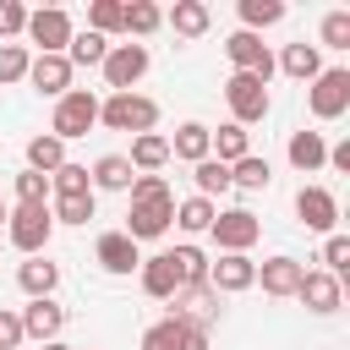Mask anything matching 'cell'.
<instances>
[{
  "mask_svg": "<svg viewBox=\"0 0 350 350\" xmlns=\"http://www.w3.org/2000/svg\"><path fill=\"white\" fill-rule=\"evenodd\" d=\"M126 197H131V208H126V235H131L137 246L170 235V224H175V191H170L164 175H137Z\"/></svg>",
  "mask_w": 350,
  "mask_h": 350,
  "instance_id": "obj_1",
  "label": "cell"
},
{
  "mask_svg": "<svg viewBox=\"0 0 350 350\" xmlns=\"http://www.w3.org/2000/svg\"><path fill=\"white\" fill-rule=\"evenodd\" d=\"M5 235H11V246H16V252L38 257V252L49 246V235H55L49 202H16V208H5Z\"/></svg>",
  "mask_w": 350,
  "mask_h": 350,
  "instance_id": "obj_2",
  "label": "cell"
},
{
  "mask_svg": "<svg viewBox=\"0 0 350 350\" xmlns=\"http://www.w3.org/2000/svg\"><path fill=\"white\" fill-rule=\"evenodd\" d=\"M93 126H98V98H93L88 88H71V93H60V98H55L49 137H60V142H77V137H88Z\"/></svg>",
  "mask_w": 350,
  "mask_h": 350,
  "instance_id": "obj_3",
  "label": "cell"
},
{
  "mask_svg": "<svg viewBox=\"0 0 350 350\" xmlns=\"http://www.w3.org/2000/svg\"><path fill=\"white\" fill-rule=\"evenodd\" d=\"M98 126H109V131H153L159 126V104L153 98H142V93H109L104 104H98Z\"/></svg>",
  "mask_w": 350,
  "mask_h": 350,
  "instance_id": "obj_4",
  "label": "cell"
},
{
  "mask_svg": "<svg viewBox=\"0 0 350 350\" xmlns=\"http://www.w3.org/2000/svg\"><path fill=\"white\" fill-rule=\"evenodd\" d=\"M306 104H312L317 120H339L350 109V71L345 66H323L312 77V88H306Z\"/></svg>",
  "mask_w": 350,
  "mask_h": 350,
  "instance_id": "obj_5",
  "label": "cell"
},
{
  "mask_svg": "<svg viewBox=\"0 0 350 350\" xmlns=\"http://www.w3.org/2000/svg\"><path fill=\"white\" fill-rule=\"evenodd\" d=\"M208 235H213L219 252H252L257 235H262V219H257L252 208H219L213 224H208Z\"/></svg>",
  "mask_w": 350,
  "mask_h": 350,
  "instance_id": "obj_6",
  "label": "cell"
},
{
  "mask_svg": "<svg viewBox=\"0 0 350 350\" xmlns=\"http://www.w3.org/2000/svg\"><path fill=\"white\" fill-rule=\"evenodd\" d=\"M98 71H104L109 93H137V82L148 77V44H109Z\"/></svg>",
  "mask_w": 350,
  "mask_h": 350,
  "instance_id": "obj_7",
  "label": "cell"
},
{
  "mask_svg": "<svg viewBox=\"0 0 350 350\" xmlns=\"http://www.w3.org/2000/svg\"><path fill=\"white\" fill-rule=\"evenodd\" d=\"M224 104H230V115H235V126H252V120H262L268 115V82L262 77H252V71H235L230 82H224Z\"/></svg>",
  "mask_w": 350,
  "mask_h": 350,
  "instance_id": "obj_8",
  "label": "cell"
},
{
  "mask_svg": "<svg viewBox=\"0 0 350 350\" xmlns=\"http://www.w3.org/2000/svg\"><path fill=\"white\" fill-rule=\"evenodd\" d=\"M33 44H38V55H66V44H71V16L60 11V5H38V11H27V27H22Z\"/></svg>",
  "mask_w": 350,
  "mask_h": 350,
  "instance_id": "obj_9",
  "label": "cell"
},
{
  "mask_svg": "<svg viewBox=\"0 0 350 350\" xmlns=\"http://www.w3.org/2000/svg\"><path fill=\"white\" fill-rule=\"evenodd\" d=\"M252 284H257V262H252L246 252H219V257L208 262V290L241 295V290H252Z\"/></svg>",
  "mask_w": 350,
  "mask_h": 350,
  "instance_id": "obj_10",
  "label": "cell"
},
{
  "mask_svg": "<svg viewBox=\"0 0 350 350\" xmlns=\"http://www.w3.org/2000/svg\"><path fill=\"white\" fill-rule=\"evenodd\" d=\"M170 317H180V323H191V328H213L219 323V290H208V284H186V290H175L170 295Z\"/></svg>",
  "mask_w": 350,
  "mask_h": 350,
  "instance_id": "obj_11",
  "label": "cell"
},
{
  "mask_svg": "<svg viewBox=\"0 0 350 350\" xmlns=\"http://www.w3.org/2000/svg\"><path fill=\"white\" fill-rule=\"evenodd\" d=\"M224 55H230V66L235 71H252V77H273V55H268V44H262V33H246V27H235L230 38H224Z\"/></svg>",
  "mask_w": 350,
  "mask_h": 350,
  "instance_id": "obj_12",
  "label": "cell"
},
{
  "mask_svg": "<svg viewBox=\"0 0 350 350\" xmlns=\"http://www.w3.org/2000/svg\"><path fill=\"white\" fill-rule=\"evenodd\" d=\"M295 219H301L306 230H317V235H334V224H339V197H334L328 186H301V191H295Z\"/></svg>",
  "mask_w": 350,
  "mask_h": 350,
  "instance_id": "obj_13",
  "label": "cell"
},
{
  "mask_svg": "<svg viewBox=\"0 0 350 350\" xmlns=\"http://www.w3.org/2000/svg\"><path fill=\"white\" fill-rule=\"evenodd\" d=\"M295 301H301L306 312L328 317V312H339V306H345V284H339L334 273H323V268H306V273H301V290H295Z\"/></svg>",
  "mask_w": 350,
  "mask_h": 350,
  "instance_id": "obj_14",
  "label": "cell"
},
{
  "mask_svg": "<svg viewBox=\"0 0 350 350\" xmlns=\"http://www.w3.org/2000/svg\"><path fill=\"white\" fill-rule=\"evenodd\" d=\"M16 317H22V339H38V345L60 339V328H66V306H55V295H44V301H27Z\"/></svg>",
  "mask_w": 350,
  "mask_h": 350,
  "instance_id": "obj_15",
  "label": "cell"
},
{
  "mask_svg": "<svg viewBox=\"0 0 350 350\" xmlns=\"http://www.w3.org/2000/svg\"><path fill=\"white\" fill-rule=\"evenodd\" d=\"M142 350H208V334L180 323V317H164V323H153L142 334Z\"/></svg>",
  "mask_w": 350,
  "mask_h": 350,
  "instance_id": "obj_16",
  "label": "cell"
},
{
  "mask_svg": "<svg viewBox=\"0 0 350 350\" xmlns=\"http://www.w3.org/2000/svg\"><path fill=\"white\" fill-rule=\"evenodd\" d=\"M98 268L104 273H131V268H142V252H137V241L126 235V230H109V235H98Z\"/></svg>",
  "mask_w": 350,
  "mask_h": 350,
  "instance_id": "obj_17",
  "label": "cell"
},
{
  "mask_svg": "<svg viewBox=\"0 0 350 350\" xmlns=\"http://www.w3.org/2000/svg\"><path fill=\"white\" fill-rule=\"evenodd\" d=\"M27 82H33L38 93L60 98V93H71V60H66V55H33V66H27Z\"/></svg>",
  "mask_w": 350,
  "mask_h": 350,
  "instance_id": "obj_18",
  "label": "cell"
},
{
  "mask_svg": "<svg viewBox=\"0 0 350 350\" xmlns=\"http://www.w3.org/2000/svg\"><path fill=\"white\" fill-rule=\"evenodd\" d=\"M301 262L295 257H268V262H257V284H262V295H295L301 290Z\"/></svg>",
  "mask_w": 350,
  "mask_h": 350,
  "instance_id": "obj_19",
  "label": "cell"
},
{
  "mask_svg": "<svg viewBox=\"0 0 350 350\" xmlns=\"http://www.w3.org/2000/svg\"><path fill=\"white\" fill-rule=\"evenodd\" d=\"M170 159H186V164H202V159H213V137H208V126H202V120H186V126H175V137H170Z\"/></svg>",
  "mask_w": 350,
  "mask_h": 350,
  "instance_id": "obj_20",
  "label": "cell"
},
{
  "mask_svg": "<svg viewBox=\"0 0 350 350\" xmlns=\"http://www.w3.org/2000/svg\"><path fill=\"white\" fill-rule=\"evenodd\" d=\"M126 164H131L137 175H159V170L170 164V137H159V131H142V137H131V153H126Z\"/></svg>",
  "mask_w": 350,
  "mask_h": 350,
  "instance_id": "obj_21",
  "label": "cell"
},
{
  "mask_svg": "<svg viewBox=\"0 0 350 350\" xmlns=\"http://www.w3.org/2000/svg\"><path fill=\"white\" fill-rule=\"evenodd\" d=\"M284 159H290L301 175L323 170V159H328V142H323V131H290V142H284Z\"/></svg>",
  "mask_w": 350,
  "mask_h": 350,
  "instance_id": "obj_22",
  "label": "cell"
},
{
  "mask_svg": "<svg viewBox=\"0 0 350 350\" xmlns=\"http://www.w3.org/2000/svg\"><path fill=\"white\" fill-rule=\"evenodd\" d=\"M16 284H22L33 301H44V295H55V284H60V262H49V257L38 252V257H27V262L16 268Z\"/></svg>",
  "mask_w": 350,
  "mask_h": 350,
  "instance_id": "obj_23",
  "label": "cell"
},
{
  "mask_svg": "<svg viewBox=\"0 0 350 350\" xmlns=\"http://www.w3.org/2000/svg\"><path fill=\"white\" fill-rule=\"evenodd\" d=\"M142 290L153 295V301H170L175 290H180V273H175V262H170V252H159V257H142Z\"/></svg>",
  "mask_w": 350,
  "mask_h": 350,
  "instance_id": "obj_24",
  "label": "cell"
},
{
  "mask_svg": "<svg viewBox=\"0 0 350 350\" xmlns=\"http://www.w3.org/2000/svg\"><path fill=\"white\" fill-rule=\"evenodd\" d=\"M88 180H93V191H131L137 170L126 164V153H104V159L88 170Z\"/></svg>",
  "mask_w": 350,
  "mask_h": 350,
  "instance_id": "obj_25",
  "label": "cell"
},
{
  "mask_svg": "<svg viewBox=\"0 0 350 350\" xmlns=\"http://www.w3.org/2000/svg\"><path fill=\"white\" fill-rule=\"evenodd\" d=\"M164 22L175 27V38H202L213 16H208V5H202V0H175V5L164 11Z\"/></svg>",
  "mask_w": 350,
  "mask_h": 350,
  "instance_id": "obj_26",
  "label": "cell"
},
{
  "mask_svg": "<svg viewBox=\"0 0 350 350\" xmlns=\"http://www.w3.org/2000/svg\"><path fill=\"white\" fill-rule=\"evenodd\" d=\"M279 66H284V77H295V82H312L317 71H323V49L317 44H284V55H279Z\"/></svg>",
  "mask_w": 350,
  "mask_h": 350,
  "instance_id": "obj_27",
  "label": "cell"
},
{
  "mask_svg": "<svg viewBox=\"0 0 350 350\" xmlns=\"http://www.w3.org/2000/svg\"><path fill=\"white\" fill-rule=\"evenodd\" d=\"M208 137H213V159H219V164H235V159H246V153H252V131H246V126H235V120H230V126H219V131H208Z\"/></svg>",
  "mask_w": 350,
  "mask_h": 350,
  "instance_id": "obj_28",
  "label": "cell"
},
{
  "mask_svg": "<svg viewBox=\"0 0 350 350\" xmlns=\"http://www.w3.org/2000/svg\"><path fill=\"white\" fill-rule=\"evenodd\" d=\"M159 27H164V11H159L153 0H131L126 16H120V33H131V38H148V33H159Z\"/></svg>",
  "mask_w": 350,
  "mask_h": 350,
  "instance_id": "obj_29",
  "label": "cell"
},
{
  "mask_svg": "<svg viewBox=\"0 0 350 350\" xmlns=\"http://www.w3.org/2000/svg\"><path fill=\"white\" fill-rule=\"evenodd\" d=\"M60 164H66V142H60V137H49V131H44V137H33V142H27V170L55 175Z\"/></svg>",
  "mask_w": 350,
  "mask_h": 350,
  "instance_id": "obj_30",
  "label": "cell"
},
{
  "mask_svg": "<svg viewBox=\"0 0 350 350\" xmlns=\"http://www.w3.org/2000/svg\"><path fill=\"white\" fill-rule=\"evenodd\" d=\"M268 180H273V170H268V159H257V153H246V159L230 164V186H241V191H268Z\"/></svg>",
  "mask_w": 350,
  "mask_h": 350,
  "instance_id": "obj_31",
  "label": "cell"
},
{
  "mask_svg": "<svg viewBox=\"0 0 350 350\" xmlns=\"http://www.w3.org/2000/svg\"><path fill=\"white\" fill-rule=\"evenodd\" d=\"M104 55H109V38H98V33H71V44H66L71 71L77 66H104Z\"/></svg>",
  "mask_w": 350,
  "mask_h": 350,
  "instance_id": "obj_32",
  "label": "cell"
},
{
  "mask_svg": "<svg viewBox=\"0 0 350 350\" xmlns=\"http://www.w3.org/2000/svg\"><path fill=\"white\" fill-rule=\"evenodd\" d=\"M273 22H284V0H241V27L246 33H262Z\"/></svg>",
  "mask_w": 350,
  "mask_h": 350,
  "instance_id": "obj_33",
  "label": "cell"
},
{
  "mask_svg": "<svg viewBox=\"0 0 350 350\" xmlns=\"http://www.w3.org/2000/svg\"><path fill=\"white\" fill-rule=\"evenodd\" d=\"M49 191H55V197H88V191H93L88 164H71V159H66V164L49 175Z\"/></svg>",
  "mask_w": 350,
  "mask_h": 350,
  "instance_id": "obj_34",
  "label": "cell"
},
{
  "mask_svg": "<svg viewBox=\"0 0 350 350\" xmlns=\"http://www.w3.org/2000/svg\"><path fill=\"white\" fill-rule=\"evenodd\" d=\"M213 213H219V208H213L208 197H186V202H175V224H180L186 235H202V230L213 224Z\"/></svg>",
  "mask_w": 350,
  "mask_h": 350,
  "instance_id": "obj_35",
  "label": "cell"
},
{
  "mask_svg": "<svg viewBox=\"0 0 350 350\" xmlns=\"http://www.w3.org/2000/svg\"><path fill=\"white\" fill-rule=\"evenodd\" d=\"M191 170H197V175H191V180H197V197H208V202H213L219 191H230V164L202 159V164H191Z\"/></svg>",
  "mask_w": 350,
  "mask_h": 350,
  "instance_id": "obj_36",
  "label": "cell"
},
{
  "mask_svg": "<svg viewBox=\"0 0 350 350\" xmlns=\"http://www.w3.org/2000/svg\"><path fill=\"white\" fill-rule=\"evenodd\" d=\"M170 262H175V273H180V290H186V284H208V257H202L197 246H175Z\"/></svg>",
  "mask_w": 350,
  "mask_h": 350,
  "instance_id": "obj_37",
  "label": "cell"
},
{
  "mask_svg": "<svg viewBox=\"0 0 350 350\" xmlns=\"http://www.w3.org/2000/svg\"><path fill=\"white\" fill-rule=\"evenodd\" d=\"M49 219L55 224H88L93 219V191L88 197H49Z\"/></svg>",
  "mask_w": 350,
  "mask_h": 350,
  "instance_id": "obj_38",
  "label": "cell"
},
{
  "mask_svg": "<svg viewBox=\"0 0 350 350\" xmlns=\"http://www.w3.org/2000/svg\"><path fill=\"white\" fill-rule=\"evenodd\" d=\"M120 16H126L120 0H93V5H88V33H98V38H104V33H120Z\"/></svg>",
  "mask_w": 350,
  "mask_h": 350,
  "instance_id": "obj_39",
  "label": "cell"
},
{
  "mask_svg": "<svg viewBox=\"0 0 350 350\" xmlns=\"http://www.w3.org/2000/svg\"><path fill=\"white\" fill-rule=\"evenodd\" d=\"M323 273H334V279L345 284V273H350V235L334 230V235L323 241Z\"/></svg>",
  "mask_w": 350,
  "mask_h": 350,
  "instance_id": "obj_40",
  "label": "cell"
},
{
  "mask_svg": "<svg viewBox=\"0 0 350 350\" xmlns=\"http://www.w3.org/2000/svg\"><path fill=\"white\" fill-rule=\"evenodd\" d=\"M27 66H33L27 44H0V82H22V77H27Z\"/></svg>",
  "mask_w": 350,
  "mask_h": 350,
  "instance_id": "obj_41",
  "label": "cell"
},
{
  "mask_svg": "<svg viewBox=\"0 0 350 350\" xmlns=\"http://www.w3.org/2000/svg\"><path fill=\"white\" fill-rule=\"evenodd\" d=\"M317 49H350V11H328L323 16V44Z\"/></svg>",
  "mask_w": 350,
  "mask_h": 350,
  "instance_id": "obj_42",
  "label": "cell"
},
{
  "mask_svg": "<svg viewBox=\"0 0 350 350\" xmlns=\"http://www.w3.org/2000/svg\"><path fill=\"white\" fill-rule=\"evenodd\" d=\"M16 202H49V175L22 170V175H16Z\"/></svg>",
  "mask_w": 350,
  "mask_h": 350,
  "instance_id": "obj_43",
  "label": "cell"
},
{
  "mask_svg": "<svg viewBox=\"0 0 350 350\" xmlns=\"http://www.w3.org/2000/svg\"><path fill=\"white\" fill-rule=\"evenodd\" d=\"M22 27H27V5L22 0H0V44H11Z\"/></svg>",
  "mask_w": 350,
  "mask_h": 350,
  "instance_id": "obj_44",
  "label": "cell"
},
{
  "mask_svg": "<svg viewBox=\"0 0 350 350\" xmlns=\"http://www.w3.org/2000/svg\"><path fill=\"white\" fill-rule=\"evenodd\" d=\"M16 345H22V317L0 306V350H16Z\"/></svg>",
  "mask_w": 350,
  "mask_h": 350,
  "instance_id": "obj_45",
  "label": "cell"
},
{
  "mask_svg": "<svg viewBox=\"0 0 350 350\" xmlns=\"http://www.w3.org/2000/svg\"><path fill=\"white\" fill-rule=\"evenodd\" d=\"M323 164H334V170H339V175H350V137H345V142H334V148H328V159H323Z\"/></svg>",
  "mask_w": 350,
  "mask_h": 350,
  "instance_id": "obj_46",
  "label": "cell"
},
{
  "mask_svg": "<svg viewBox=\"0 0 350 350\" xmlns=\"http://www.w3.org/2000/svg\"><path fill=\"white\" fill-rule=\"evenodd\" d=\"M44 350H71V345H60V339H49V345H44Z\"/></svg>",
  "mask_w": 350,
  "mask_h": 350,
  "instance_id": "obj_47",
  "label": "cell"
},
{
  "mask_svg": "<svg viewBox=\"0 0 350 350\" xmlns=\"http://www.w3.org/2000/svg\"><path fill=\"white\" fill-rule=\"evenodd\" d=\"M0 224H5V197H0Z\"/></svg>",
  "mask_w": 350,
  "mask_h": 350,
  "instance_id": "obj_48",
  "label": "cell"
}]
</instances>
